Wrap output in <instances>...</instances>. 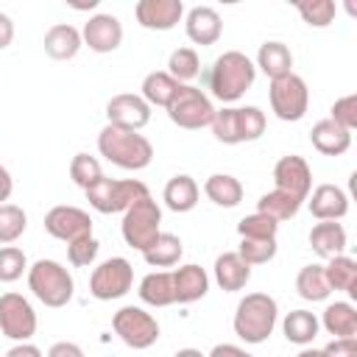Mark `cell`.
<instances>
[{
  "label": "cell",
  "instance_id": "obj_26",
  "mask_svg": "<svg viewBox=\"0 0 357 357\" xmlns=\"http://www.w3.org/2000/svg\"><path fill=\"white\" fill-rule=\"evenodd\" d=\"M162 198H165V206L167 209H173V212H190L198 204V184H195L192 176L178 173V176H173L165 184Z\"/></svg>",
  "mask_w": 357,
  "mask_h": 357
},
{
  "label": "cell",
  "instance_id": "obj_13",
  "mask_svg": "<svg viewBox=\"0 0 357 357\" xmlns=\"http://www.w3.org/2000/svg\"><path fill=\"white\" fill-rule=\"evenodd\" d=\"M273 190H282L287 195H293L296 201H307L310 190H312V170L307 165V159L290 153V156H282L276 165H273Z\"/></svg>",
  "mask_w": 357,
  "mask_h": 357
},
{
  "label": "cell",
  "instance_id": "obj_44",
  "mask_svg": "<svg viewBox=\"0 0 357 357\" xmlns=\"http://www.w3.org/2000/svg\"><path fill=\"white\" fill-rule=\"evenodd\" d=\"M332 123H337L340 128L346 131H354L357 128V95H343L332 103Z\"/></svg>",
  "mask_w": 357,
  "mask_h": 357
},
{
  "label": "cell",
  "instance_id": "obj_17",
  "mask_svg": "<svg viewBox=\"0 0 357 357\" xmlns=\"http://www.w3.org/2000/svg\"><path fill=\"white\" fill-rule=\"evenodd\" d=\"M184 31H187V39L195 45H215L223 33V22L212 6H195L184 17Z\"/></svg>",
  "mask_w": 357,
  "mask_h": 357
},
{
  "label": "cell",
  "instance_id": "obj_36",
  "mask_svg": "<svg viewBox=\"0 0 357 357\" xmlns=\"http://www.w3.org/2000/svg\"><path fill=\"white\" fill-rule=\"evenodd\" d=\"M170 78H176L178 84H190L192 78H198L201 73V59L192 47H176L167 59V70H165Z\"/></svg>",
  "mask_w": 357,
  "mask_h": 357
},
{
  "label": "cell",
  "instance_id": "obj_27",
  "mask_svg": "<svg viewBox=\"0 0 357 357\" xmlns=\"http://www.w3.org/2000/svg\"><path fill=\"white\" fill-rule=\"evenodd\" d=\"M324 276H326L329 290H343L349 296H357V259L354 257L337 254V257L326 259Z\"/></svg>",
  "mask_w": 357,
  "mask_h": 357
},
{
  "label": "cell",
  "instance_id": "obj_45",
  "mask_svg": "<svg viewBox=\"0 0 357 357\" xmlns=\"http://www.w3.org/2000/svg\"><path fill=\"white\" fill-rule=\"evenodd\" d=\"M98 240L89 234V237H81V240H75V243H70L67 245V259L75 265V268H86V265H92L95 262V257H98Z\"/></svg>",
  "mask_w": 357,
  "mask_h": 357
},
{
  "label": "cell",
  "instance_id": "obj_1",
  "mask_svg": "<svg viewBox=\"0 0 357 357\" xmlns=\"http://www.w3.org/2000/svg\"><path fill=\"white\" fill-rule=\"evenodd\" d=\"M254 78H257L254 61L240 50H226L212 61L206 86H209L212 98H218L220 103H234L251 89Z\"/></svg>",
  "mask_w": 357,
  "mask_h": 357
},
{
  "label": "cell",
  "instance_id": "obj_7",
  "mask_svg": "<svg viewBox=\"0 0 357 357\" xmlns=\"http://www.w3.org/2000/svg\"><path fill=\"white\" fill-rule=\"evenodd\" d=\"M167 117L173 126L195 131L212 123L215 117V106L209 100V95H204V89L192 86V84H181L178 92L173 95L170 106H167Z\"/></svg>",
  "mask_w": 357,
  "mask_h": 357
},
{
  "label": "cell",
  "instance_id": "obj_37",
  "mask_svg": "<svg viewBox=\"0 0 357 357\" xmlns=\"http://www.w3.org/2000/svg\"><path fill=\"white\" fill-rule=\"evenodd\" d=\"M28 229V215L17 204H0V243L11 245Z\"/></svg>",
  "mask_w": 357,
  "mask_h": 357
},
{
  "label": "cell",
  "instance_id": "obj_8",
  "mask_svg": "<svg viewBox=\"0 0 357 357\" xmlns=\"http://www.w3.org/2000/svg\"><path fill=\"white\" fill-rule=\"evenodd\" d=\"M268 98H271V109L279 120L284 123H296L307 114L310 106V89L304 84L301 75L287 73L282 78H273L268 86Z\"/></svg>",
  "mask_w": 357,
  "mask_h": 357
},
{
  "label": "cell",
  "instance_id": "obj_15",
  "mask_svg": "<svg viewBox=\"0 0 357 357\" xmlns=\"http://www.w3.org/2000/svg\"><path fill=\"white\" fill-rule=\"evenodd\" d=\"M134 17L148 31H170L184 17L181 0H139L134 6Z\"/></svg>",
  "mask_w": 357,
  "mask_h": 357
},
{
  "label": "cell",
  "instance_id": "obj_30",
  "mask_svg": "<svg viewBox=\"0 0 357 357\" xmlns=\"http://www.w3.org/2000/svg\"><path fill=\"white\" fill-rule=\"evenodd\" d=\"M139 298L148 307H167L176 304V293H173V273L167 271H153L139 282Z\"/></svg>",
  "mask_w": 357,
  "mask_h": 357
},
{
  "label": "cell",
  "instance_id": "obj_31",
  "mask_svg": "<svg viewBox=\"0 0 357 357\" xmlns=\"http://www.w3.org/2000/svg\"><path fill=\"white\" fill-rule=\"evenodd\" d=\"M318 329H321V324H318V318L310 310H293L282 321L284 337L290 343H296V346H310L318 337Z\"/></svg>",
  "mask_w": 357,
  "mask_h": 357
},
{
  "label": "cell",
  "instance_id": "obj_19",
  "mask_svg": "<svg viewBox=\"0 0 357 357\" xmlns=\"http://www.w3.org/2000/svg\"><path fill=\"white\" fill-rule=\"evenodd\" d=\"M206 290H209V276L201 265L190 262V265H181L178 271H173V293H176L178 304H192V301L204 298Z\"/></svg>",
  "mask_w": 357,
  "mask_h": 357
},
{
  "label": "cell",
  "instance_id": "obj_5",
  "mask_svg": "<svg viewBox=\"0 0 357 357\" xmlns=\"http://www.w3.org/2000/svg\"><path fill=\"white\" fill-rule=\"evenodd\" d=\"M86 192V201L92 209H98L100 215H114V212H126L134 201L151 195L148 187L139 178H98Z\"/></svg>",
  "mask_w": 357,
  "mask_h": 357
},
{
  "label": "cell",
  "instance_id": "obj_48",
  "mask_svg": "<svg viewBox=\"0 0 357 357\" xmlns=\"http://www.w3.org/2000/svg\"><path fill=\"white\" fill-rule=\"evenodd\" d=\"M206 357H254V354H248L243 346H234V343H218Z\"/></svg>",
  "mask_w": 357,
  "mask_h": 357
},
{
  "label": "cell",
  "instance_id": "obj_50",
  "mask_svg": "<svg viewBox=\"0 0 357 357\" xmlns=\"http://www.w3.org/2000/svg\"><path fill=\"white\" fill-rule=\"evenodd\" d=\"M6 357H42V351L33 343H17V346H11L6 351Z\"/></svg>",
  "mask_w": 357,
  "mask_h": 357
},
{
  "label": "cell",
  "instance_id": "obj_29",
  "mask_svg": "<svg viewBox=\"0 0 357 357\" xmlns=\"http://www.w3.org/2000/svg\"><path fill=\"white\" fill-rule=\"evenodd\" d=\"M204 192L212 204H218L223 209H231L243 201V184H240V178H234L229 173H212L204 181Z\"/></svg>",
  "mask_w": 357,
  "mask_h": 357
},
{
  "label": "cell",
  "instance_id": "obj_20",
  "mask_svg": "<svg viewBox=\"0 0 357 357\" xmlns=\"http://www.w3.org/2000/svg\"><path fill=\"white\" fill-rule=\"evenodd\" d=\"M310 142L318 153L324 156H340L351 148V131L340 128L337 123H332L329 117L326 120H318L310 131Z\"/></svg>",
  "mask_w": 357,
  "mask_h": 357
},
{
  "label": "cell",
  "instance_id": "obj_35",
  "mask_svg": "<svg viewBox=\"0 0 357 357\" xmlns=\"http://www.w3.org/2000/svg\"><path fill=\"white\" fill-rule=\"evenodd\" d=\"M296 290L304 301H324L329 298V284L324 276V265H304L296 276Z\"/></svg>",
  "mask_w": 357,
  "mask_h": 357
},
{
  "label": "cell",
  "instance_id": "obj_46",
  "mask_svg": "<svg viewBox=\"0 0 357 357\" xmlns=\"http://www.w3.org/2000/svg\"><path fill=\"white\" fill-rule=\"evenodd\" d=\"M321 351L324 357H357V337H332Z\"/></svg>",
  "mask_w": 357,
  "mask_h": 357
},
{
  "label": "cell",
  "instance_id": "obj_11",
  "mask_svg": "<svg viewBox=\"0 0 357 357\" xmlns=\"http://www.w3.org/2000/svg\"><path fill=\"white\" fill-rule=\"evenodd\" d=\"M0 332L17 343H28L36 332V312L31 301L20 293L0 296Z\"/></svg>",
  "mask_w": 357,
  "mask_h": 357
},
{
  "label": "cell",
  "instance_id": "obj_34",
  "mask_svg": "<svg viewBox=\"0 0 357 357\" xmlns=\"http://www.w3.org/2000/svg\"><path fill=\"white\" fill-rule=\"evenodd\" d=\"M212 134L218 142L223 145H240L243 142V126H240V109L234 106H223V109H215V117H212Z\"/></svg>",
  "mask_w": 357,
  "mask_h": 357
},
{
  "label": "cell",
  "instance_id": "obj_52",
  "mask_svg": "<svg viewBox=\"0 0 357 357\" xmlns=\"http://www.w3.org/2000/svg\"><path fill=\"white\" fill-rule=\"evenodd\" d=\"M173 357H206V354H201L198 349H178Z\"/></svg>",
  "mask_w": 357,
  "mask_h": 357
},
{
  "label": "cell",
  "instance_id": "obj_49",
  "mask_svg": "<svg viewBox=\"0 0 357 357\" xmlns=\"http://www.w3.org/2000/svg\"><path fill=\"white\" fill-rule=\"evenodd\" d=\"M14 39V22L8 14H0V50H6Z\"/></svg>",
  "mask_w": 357,
  "mask_h": 357
},
{
  "label": "cell",
  "instance_id": "obj_32",
  "mask_svg": "<svg viewBox=\"0 0 357 357\" xmlns=\"http://www.w3.org/2000/svg\"><path fill=\"white\" fill-rule=\"evenodd\" d=\"M181 254H184V245L170 231H159V237L142 251V257H145V262L151 268H170V265H176L181 259Z\"/></svg>",
  "mask_w": 357,
  "mask_h": 357
},
{
  "label": "cell",
  "instance_id": "obj_40",
  "mask_svg": "<svg viewBox=\"0 0 357 357\" xmlns=\"http://www.w3.org/2000/svg\"><path fill=\"white\" fill-rule=\"evenodd\" d=\"M70 178L81 187V190H89L98 178H103V170H100V162L89 153H75L73 162H70Z\"/></svg>",
  "mask_w": 357,
  "mask_h": 357
},
{
  "label": "cell",
  "instance_id": "obj_4",
  "mask_svg": "<svg viewBox=\"0 0 357 357\" xmlns=\"http://www.w3.org/2000/svg\"><path fill=\"white\" fill-rule=\"evenodd\" d=\"M28 287L45 307H67L75 290V282L70 271L56 259H36L28 268Z\"/></svg>",
  "mask_w": 357,
  "mask_h": 357
},
{
  "label": "cell",
  "instance_id": "obj_53",
  "mask_svg": "<svg viewBox=\"0 0 357 357\" xmlns=\"http://www.w3.org/2000/svg\"><path fill=\"white\" fill-rule=\"evenodd\" d=\"M296 357H324V351L321 349H301Z\"/></svg>",
  "mask_w": 357,
  "mask_h": 357
},
{
  "label": "cell",
  "instance_id": "obj_51",
  "mask_svg": "<svg viewBox=\"0 0 357 357\" xmlns=\"http://www.w3.org/2000/svg\"><path fill=\"white\" fill-rule=\"evenodd\" d=\"M11 190H14V178L6 170V165H0V204H6L11 198Z\"/></svg>",
  "mask_w": 357,
  "mask_h": 357
},
{
  "label": "cell",
  "instance_id": "obj_28",
  "mask_svg": "<svg viewBox=\"0 0 357 357\" xmlns=\"http://www.w3.org/2000/svg\"><path fill=\"white\" fill-rule=\"evenodd\" d=\"M178 81L176 78H170L165 70H156V73H148L145 78H142V92H139V98L148 103V106H162V109H167L170 106V100H173V95L178 92Z\"/></svg>",
  "mask_w": 357,
  "mask_h": 357
},
{
  "label": "cell",
  "instance_id": "obj_43",
  "mask_svg": "<svg viewBox=\"0 0 357 357\" xmlns=\"http://www.w3.org/2000/svg\"><path fill=\"white\" fill-rule=\"evenodd\" d=\"M240 126H243V142H254L265 134V112L259 106H240Z\"/></svg>",
  "mask_w": 357,
  "mask_h": 357
},
{
  "label": "cell",
  "instance_id": "obj_38",
  "mask_svg": "<svg viewBox=\"0 0 357 357\" xmlns=\"http://www.w3.org/2000/svg\"><path fill=\"white\" fill-rule=\"evenodd\" d=\"M296 8H298L301 20L310 28H326V25H332L335 11H337V6L332 0H301V3H296Z\"/></svg>",
  "mask_w": 357,
  "mask_h": 357
},
{
  "label": "cell",
  "instance_id": "obj_9",
  "mask_svg": "<svg viewBox=\"0 0 357 357\" xmlns=\"http://www.w3.org/2000/svg\"><path fill=\"white\" fill-rule=\"evenodd\" d=\"M112 329L114 335L128 346V349H151L159 340V324L151 312H145L142 307H120L112 318Z\"/></svg>",
  "mask_w": 357,
  "mask_h": 357
},
{
  "label": "cell",
  "instance_id": "obj_42",
  "mask_svg": "<svg viewBox=\"0 0 357 357\" xmlns=\"http://www.w3.org/2000/svg\"><path fill=\"white\" fill-rule=\"evenodd\" d=\"M237 254L248 265H265V262H271L276 257V240H248V237H240Z\"/></svg>",
  "mask_w": 357,
  "mask_h": 357
},
{
  "label": "cell",
  "instance_id": "obj_14",
  "mask_svg": "<svg viewBox=\"0 0 357 357\" xmlns=\"http://www.w3.org/2000/svg\"><path fill=\"white\" fill-rule=\"evenodd\" d=\"M106 120H109V126L139 131L151 120V106L134 92H120L106 103Z\"/></svg>",
  "mask_w": 357,
  "mask_h": 357
},
{
  "label": "cell",
  "instance_id": "obj_33",
  "mask_svg": "<svg viewBox=\"0 0 357 357\" xmlns=\"http://www.w3.org/2000/svg\"><path fill=\"white\" fill-rule=\"evenodd\" d=\"M298 209H301V201H296L293 195H287V192H282V190H271V192H265V195L257 201V212L268 215V218L276 220V223L296 218Z\"/></svg>",
  "mask_w": 357,
  "mask_h": 357
},
{
  "label": "cell",
  "instance_id": "obj_39",
  "mask_svg": "<svg viewBox=\"0 0 357 357\" xmlns=\"http://www.w3.org/2000/svg\"><path fill=\"white\" fill-rule=\"evenodd\" d=\"M276 231H279V223L271 220V218L262 215V212L245 215V218L237 223V234H240V237H248V240H276Z\"/></svg>",
  "mask_w": 357,
  "mask_h": 357
},
{
  "label": "cell",
  "instance_id": "obj_3",
  "mask_svg": "<svg viewBox=\"0 0 357 357\" xmlns=\"http://www.w3.org/2000/svg\"><path fill=\"white\" fill-rule=\"evenodd\" d=\"M276 318H279V307H276V298L268 296V293H248L240 298L237 310H234V335L251 346L257 343H265L276 326Z\"/></svg>",
  "mask_w": 357,
  "mask_h": 357
},
{
  "label": "cell",
  "instance_id": "obj_41",
  "mask_svg": "<svg viewBox=\"0 0 357 357\" xmlns=\"http://www.w3.org/2000/svg\"><path fill=\"white\" fill-rule=\"evenodd\" d=\"M28 271V257L17 245L0 248V282H17Z\"/></svg>",
  "mask_w": 357,
  "mask_h": 357
},
{
  "label": "cell",
  "instance_id": "obj_2",
  "mask_svg": "<svg viewBox=\"0 0 357 357\" xmlns=\"http://www.w3.org/2000/svg\"><path fill=\"white\" fill-rule=\"evenodd\" d=\"M98 151H100V156H106L112 165H117L123 170H142L153 159V145L148 142V137H142L139 131H131V128L109 126V123L98 134Z\"/></svg>",
  "mask_w": 357,
  "mask_h": 357
},
{
  "label": "cell",
  "instance_id": "obj_24",
  "mask_svg": "<svg viewBox=\"0 0 357 357\" xmlns=\"http://www.w3.org/2000/svg\"><path fill=\"white\" fill-rule=\"evenodd\" d=\"M254 67H259L271 81L282 78V75L293 73V53L284 42H262Z\"/></svg>",
  "mask_w": 357,
  "mask_h": 357
},
{
  "label": "cell",
  "instance_id": "obj_47",
  "mask_svg": "<svg viewBox=\"0 0 357 357\" xmlns=\"http://www.w3.org/2000/svg\"><path fill=\"white\" fill-rule=\"evenodd\" d=\"M45 357H86V354H84V349H81L78 343L59 340V343H53V346L47 349V354H45Z\"/></svg>",
  "mask_w": 357,
  "mask_h": 357
},
{
  "label": "cell",
  "instance_id": "obj_22",
  "mask_svg": "<svg viewBox=\"0 0 357 357\" xmlns=\"http://www.w3.org/2000/svg\"><path fill=\"white\" fill-rule=\"evenodd\" d=\"M310 248L321 259H332L346 251V229L337 220H318L310 229Z\"/></svg>",
  "mask_w": 357,
  "mask_h": 357
},
{
  "label": "cell",
  "instance_id": "obj_10",
  "mask_svg": "<svg viewBox=\"0 0 357 357\" xmlns=\"http://www.w3.org/2000/svg\"><path fill=\"white\" fill-rule=\"evenodd\" d=\"M134 284V268L126 257H109L103 259L92 276H89V293L98 301H114L123 298Z\"/></svg>",
  "mask_w": 357,
  "mask_h": 357
},
{
  "label": "cell",
  "instance_id": "obj_16",
  "mask_svg": "<svg viewBox=\"0 0 357 357\" xmlns=\"http://www.w3.org/2000/svg\"><path fill=\"white\" fill-rule=\"evenodd\" d=\"M81 42L95 53H112L123 42V25L114 14H95L81 31Z\"/></svg>",
  "mask_w": 357,
  "mask_h": 357
},
{
  "label": "cell",
  "instance_id": "obj_23",
  "mask_svg": "<svg viewBox=\"0 0 357 357\" xmlns=\"http://www.w3.org/2000/svg\"><path fill=\"white\" fill-rule=\"evenodd\" d=\"M81 31L73 28L70 22H59V25H50L47 33H45V53L56 61H67L73 59L78 50H81Z\"/></svg>",
  "mask_w": 357,
  "mask_h": 357
},
{
  "label": "cell",
  "instance_id": "obj_6",
  "mask_svg": "<svg viewBox=\"0 0 357 357\" xmlns=\"http://www.w3.org/2000/svg\"><path fill=\"white\" fill-rule=\"evenodd\" d=\"M159 226H162V209L151 195H145L123 212L120 231H123V240L142 254L159 237V231H162Z\"/></svg>",
  "mask_w": 357,
  "mask_h": 357
},
{
  "label": "cell",
  "instance_id": "obj_18",
  "mask_svg": "<svg viewBox=\"0 0 357 357\" xmlns=\"http://www.w3.org/2000/svg\"><path fill=\"white\" fill-rule=\"evenodd\" d=\"M310 198V215L318 220H340L349 212V195L335 184H318Z\"/></svg>",
  "mask_w": 357,
  "mask_h": 357
},
{
  "label": "cell",
  "instance_id": "obj_25",
  "mask_svg": "<svg viewBox=\"0 0 357 357\" xmlns=\"http://www.w3.org/2000/svg\"><path fill=\"white\" fill-rule=\"evenodd\" d=\"M332 337H357V310L349 301H335L318 321Z\"/></svg>",
  "mask_w": 357,
  "mask_h": 357
},
{
  "label": "cell",
  "instance_id": "obj_12",
  "mask_svg": "<svg viewBox=\"0 0 357 357\" xmlns=\"http://www.w3.org/2000/svg\"><path fill=\"white\" fill-rule=\"evenodd\" d=\"M45 231L70 245V243L92 234V218H89V212H84L78 206L59 204L45 215Z\"/></svg>",
  "mask_w": 357,
  "mask_h": 357
},
{
  "label": "cell",
  "instance_id": "obj_21",
  "mask_svg": "<svg viewBox=\"0 0 357 357\" xmlns=\"http://www.w3.org/2000/svg\"><path fill=\"white\" fill-rule=\"evenodd\" d=\"M248 279H251V265L243 262V257L237 251H223L215 259V282L220 284V290L237 293L248 284Z\"/></svg>",
  "mask_w": 357,
  "mask_h": 357
}]
</instances>
